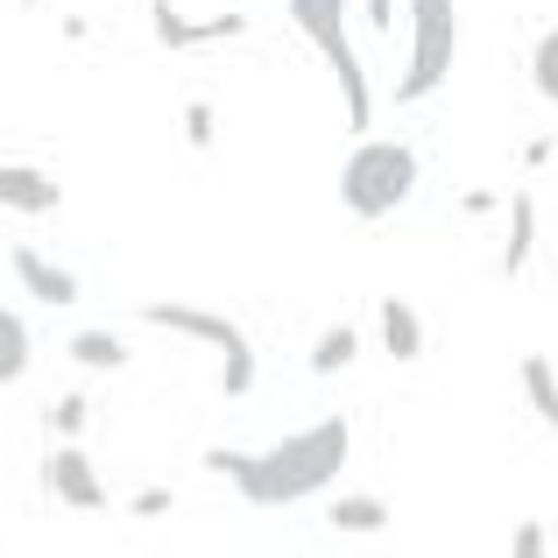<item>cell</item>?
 Segmentation results:
<instances>
[{
  "mask_svg": "<svg viewBox=\"0 0 558 558\" xmlns=\"http://www.w3.org/2000/svg\"><path fill=\"white\" fill-rule=\"evenodd\" d=\"M531 85L558 107V28H545V36H537V50H531Z\"/></svg>",
  "mask_w": 558,
  "mask_h": 558,
  "instance_id": "17",
  "label": "cell"
},
{
  "mask_svg": "<svg viewBox=\"0 0 558 558\" xmlns=\"http://www.w3.org/2000/svg\"><path fill=\"white\" fill-rule=\"evenodd\" d=\"M78 368H99V375H113V368H128V347H121V332H99V326H85V332H71V347H64Z\"/></svg>",
  "mask_w": 558,
  "mask_h": 558,
  "instance_id": "11",
  "label": "cell"
},
{
  "mask_svg": "<svg viewBox=\"0 0 558 558\" xmlns=\"http://www.w3.org/2000/svg\"><path fill=\"white\" fill-rule=\"evenodd\" d=\"M361 14H368V28H381V36L396 28V0H361Z\"/></svg>",
  "mask_w": 558,
  "mask_h": 558,
  "instance_id": "21",
  "label": "cell"
},
{
  "mask_svg": "<svg viewBox=\"0 0 558 558\" xmlns=\"http://www.w3.org/2000/svg\"><path fill=\"white\" fill-rule=\"evenodd\" d=\"M290 14L312 36V50L332 64V78H340L347 128H368L375 121V85H368V64L354 57V43H347V0H290Z\"/></svg>",
  "mask_w": 558,
  "mask_h": 558,
  "instance_id": "5",
  "label": "cell"
},
{
  "mask_svg": "<svg viewBox=\"0 0 558 558\" xmlns=\"http://www.w3.org/2000/svg\"><path fill=\"white\" fill-rule=\"evenodd\" d=\"M517 381H523V396H531V410L558 432V368L545 354H523V368H517Z\"/></svg>",
  "mask_w": 558,
  "mask_h": 558,
  "instance_id": "12",
  "label": "cell"
},
{
  "mask_svg": "<svg viewBox=\"0 0 558 558\" xmlns=\"http://www.w3.org/2000/svg\"><path fill=\"white\" fill-rule=\"evenodd\" d=\"M460 64V0H410V64L396 78V99L417 107Z\"/></svg>",
  "mask_w": 558,
  "mask_h": 558,
  "instance_id": "3",
  "label": "cell"
},
{
  "mask_svg": "<svg viewBox=\"0 0 558 558\" xmlns=\"http://www.w3.org/2000/svg\"><path fill=\"white\" fill-rule=\"evenodd\" d=\"M213 135H219V128H213V107H205V99H191V107H184V142H191V149H213Z\"/></svg>",
  "mask_w": 558,
  "mask_h": 558,
  "instance_id": "18",
  "label": "cell"
},
{
  "mask_svg": "<svg viewBox=\"0 0 558 558\" xmlns=\"http://www.w3.org/2000/svg\"><path fill=\"white\" fill-rule=\"evenodd\" d=\"M142 318H149V326H163V332H178V340L213 347V354H219V396H227V403H241V396L255 389V340H247L233 318L205 312V304H170V298L142 304Z\"/></svg>",
  "mask_w": 558,
  "mask_h": 558,
  "instance_id": "2",
  "label": "cell"
},
{
  "mask_svg": "<svg viewBox=\"0 0 558 558\" xmlns=\"http://www.w3.org/2000/svg\"><path fill=\"white\" fill-rule=\"evenodd\" d=\"M57 198H64V184H57L50 170H36V163H0V213L43 219V213H57Z\"/></svg>",
  "mask_w": 558,
  "mask_h": 558,
  "instance_id": "6",
  "label": "cell"
},
{
  "mask_svg": "<svg viewBox=\"0 0 558 558\" xmlns=\"http://www.w3.org/2000/svg\"><path fill=\"white\" fill-rule=\"evenodd\" d=\"M347 446H354L347 417H318V424L290 432L283 446H269V452H227V446H213V452H205V466H213V474H233L247 502L283 509V502H304V495H326L332 481H340V466H347Z\"/></svg>",
  "mask_w": 558,
  "mask_h": 558,
  "instance_id": "1",
  "label": "cell"
},
{
  "mask_svg": "<svg viewBox=\"0 0 558 558\" xmlns=\"http://www.w3.org/2000/svg\"><path fill=\"white\" fill-rule=\"evenodd\" d=\"M410 191H417V156L403 142H361L340 170V205L354 219H389Z\"/></svg>",
  "mask_w": 558,
  "mask_h": 558,
  "instance_id": "4",
  "label": "cell"
},
{
  "mask_svg": "<svg viewBox=\"0 0 558 558\" xmlns=\"http://www.w3.org/2000/svg\"><path fill=\"white\" fill-rule=\"evenodd\" d=\"M50 488H57V495H64V502H71V509H85V517H99V509H107V488H99V474H93V460H85V452H78V446H71V438H64V446H57V452H50Z\"/></svg>",
  "mask_w": 558,
  "mask_h": 558,
  "instance_id": "7",
  "label": "cell"
},
{
  "mask_svg": "<svg viewBox=\"0 0 558 558\" xmlns=\"http://www.w3.org/2000/svg\"><path fill=\"white\" fill-rule=\"evenodd\" d=\"M50 432H64V438L85 432V396H57L50 403Z\"/></svg>",
  "mask_w": 558,
  "mask_h": 558,
  "instance_id": "19",
  "label": "cell"
},
{
  "mask_svg": "<svg viewBox=\"0 0 558 558\" xmlns=\"http://www.w3.org/2000/svg\"><path fill=\"white\" fill-rule=\"evenodd\" d=\"M170 509V488H149V495H135V517H163Z\"/></svg>",
  "mask_w": 558,
  "mask_h": 558,
  "instance_id": "22",
  "label": "cell"
},
{
  "mask_svg": "<svg viewBox=\"0 0 558 558\" xmlns=\"http://www.w3.org/2000/svg\"><path fill=\"white\" fill-rule=\"evenodd\" d=\"M14 276H22V290L36 304H57V312H64V304H78V276H71L64 262H50L43 247H14Z\"/></svg>",
  "mask_w": 558,
  "mask_h": 558,
  "instance_id": "8",
  "label": "cell"
},
{
  "mask_svg": "<svg viewBox=\"0 0 558 558\" xmlns=\"http://www.w3.org/2000/svg\"><path fill=\"white\" fill-rule=\"evenodd\" d=\"M375 326H381V354L389 361H417L424 354V318H417V304H410L403 290H389V298L375 304Z\"/></svg>",
  "mask_w": 558,
  "mask_h": 558,
  "instance_id": "9",
  "label": "cell"
},
{
  "mask_svg": "<svg viewBox=\"0 0 558 558\" xmlns=\"http://www.w3.org/2000/svg\"><path fill=\"white\" fill-rule=\"evenodd\" d=\"M381 523H389V502H381V495H340V502H332V531L368 537V531H381Z\"/></svg>",
  "mask_w": 558,
  "mask_h": 558,
  "instance_id": "15",
  "label": "cell"
},
{
  "mask_svg": "<svg viewBox=\"0 0 558 558\" xmlns=\"http://www.w3.org/2000/svg\"><path fill=\"white\" fill-rule=\"evenodd\" d=\"M149 22H156V43H163V50H198L205 43V22H184L170 0H149Z\"/></svg>",
  "mask_w": 558,
  "mask_h": 558,
  "instance_id": "16",
  "label": "cell"
},
{
  "mask_svg": "<svg viewBox=\"0 0 558 558\" xmlns=\"http://www.w3.org/2000/svg\"><path fill=\"white\" fill-rule=\"evenodd\" d=\"M28 361H36V340H28V326L0 304V389L28 375Z\"/></svg>",
  "mask_w": 558,
  "mask_h": 558,
  "instance_id": "13",
  "label": "cell"
},
{
  "mask_svg": "<svg viewBox=\"0 0 558 558\" xmlns=\"http://www.w3.org/2000/svg\"><path fill=\"white\" fill-rule=\"evenodd\" d=\"M509 558H545V523H523L517 545H509Z\"/></svg>",
  "mask_w": 558,
  "mask_h": 558,
  "instance_id": "20",
  "label": "cell"
},
{
  "mask_svg": "<svg viewBox=\"0 0 558 558\" xmlns=\"http://www.w3.org/2000/svg\"><path fill=\"white\" fill-rule=\"evenodd\" d=\"M531 247H537V198L517 191L509 198V241H502V276H523L531 269Z\"/></svg>",
  "mask_w": 558,
  "mask_h": 558,
  "instance_id": "10",
  "label": "cell"
},
{
  "mask_svg": "<svg viewBox=\"0 0 558 558\" xmlns=\"http://www.w3.org/2000/svg\"><path fill=\"white\" fill-rule=\"evenodd\" d=\"M354 354H361V332L340 318V326L318 332V347H312V375H340V368H354Z\"/></svg>",
  "mask_w": 558,
  "mask_h": 558,
  "instance_id": "14",
  "label": "cell"
}]
</instances>
